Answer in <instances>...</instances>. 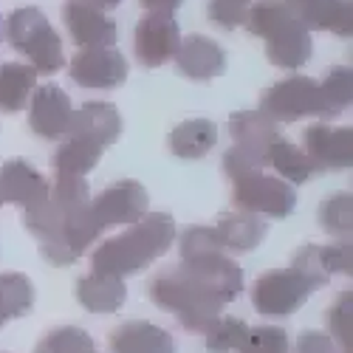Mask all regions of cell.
<instances>
[{"label":"cell","instance_id":"cell-6","mask_svg":"<svg viewBox=\"0 0 353 353\" xmlns=\"http://www.w3.org/2000/svg\"><path fill=\"white\" fill-rule=\"evenodd\" d=\"M260 110L280 122H300L303 116H319L322 122L334 119V110L328 108L322 88L311 77H288L283 82H274L260 99Z\"/></svg>","mask_w":353,"mask_h":353},{"label":"cell","instance_id":"cell-7","mask_svg":"<svg viewBox=\"0 0 353 353\" xmlns=\"http://www.w3.org/2000/svg\"><path fill=\"white\" fill-rule=\"evenodd\" d=\"M316 288L294 269L269 272L252 285V305L263 316H291L308 303Z\"/></svg>","mask_w":353,"mask_h":353},{"label":"cell","instance_id":"cell-10","mask_svg":"<svg viewBox=\"0 0 353 353\" xmlns=\"http://www.w3.org/2000/svg\"><path fill=\"white\" fill-rule=\"evenodd\" d=\"M68 77L82 88H116L128 79V63L113 46L82 48L68 65Z\"/></svg>","mask_w":353,"mask_h":353},{"label":"cell","instance_id":"cell-2","mask_svg":"<svg viewBox=\"0 0 353 353\" xmlns=\"http://www.w3.org/2000/svg\"><path fill=\"white\" fill-rule=\"evenodd\" d=\"M150 300L159 308L175 314L181 328L195 334H207L221 319V311L226 305L223 294L207 277H201L195 269H190L187 263L153 277Z\"/></svg>","mask_w":353,"mask_h":353},{"label":"cell","instance_id":"cell-19","mask_svg":"<svg viewBox=\"0 0 353 353\" xmlns=\"http://www.w3.org/2000/svg\"><path fill=\"white\" fill-rule=\"evenodd\" d=\"M311 51H314L311 32L297 17L288 20L283 28H277L272 37H266V57L277 68H300V65H305L311 60Z\"/></svg>","mask_w":353,"mask_h":353},{"label":"cell","instance_id":"cell-41","mask_svg":"<svg viewBox=\"0 0 353 353\" xmlns=\"http://www.w3.org/2000/svg\"><path fill=\"white\" fill-rule=\"evenodd\" d=\"M85 353H97V350H94V347H91V350H85Z\"/></svg>","mask_w":353,"mask_h":353},{"label":"cell","instance_id":"cell-28","mask_svg":"<svg viewBox=\"0 0 353 353\" xmlns=\"http://www.w3.org/2000/svg\"><path fill=\"white\" fill-rule=\"evenodd\" d=\"M328 336L336 353H353V294L342 291L328 308Z\"/></svg>","mask_w":353,"mask_h":353},{"label":"cell","instance_id":"cell-40","mask_svg":"<svg viewBox=\"0 0 353 353\" xmlns=\"http://www.w3.org/2000/svg\"><path fill=\"white\" fill-rule=\"evenodd\" d=\"M0 40H3V17H0Z\"/></svg>","mask_w":353,"mask_h":353},{"label":"cell","instance_id":"cell-14","mask_svg":"<svg viewBox=\"0 0 353 353\" xmlns=\"http://www.w3.org/2000/svg\"><path fill=\"white\" fill-rule=\"evenodd\" d=\"M122 133V119L119 110L110 102H85L79 110H74L71 125L65 136H77V139H88L99 144L102 150L110 147Z\"/></svg>","mask_w":353,"mask_h":353},{"label":"cell","instance_id":"cell-22","mask_svg":"<svg viewBox=\"0 0 353 353\" xmlns=\"http://www.w3.org/2000/svg\"><path fill=\"white\" fill-rule=\"evenodd\" d=\"M34 82H37V71L32 65H23V63L0 65V110L6 113L23 110L37 88Z\"/></svg>","mask_w":353,"mask_h":353},{"label":"cell","instance_id":"cell-8","mask_svg":"<svg viewBox=\"0 0 353 353\" xmlns=\"http://www.w3.org/2000/svg\"><path fill=\"white\" fill-rule=\"evenodd\" d=\"M181 43L179 23L170 12H147L136 26V60L144 68H159L175 57Z\"/></svg>","mask_w":353,"mask_h":353},{"label":"cell","instance_id":"cell-30","mask_svg":"<svg viewBox=\"0 0 353 353\" xmlns=\"http://www.w3.org/2000/svg\"><path fill=\"white\" fill-rule=\"evenodd\" d=\"M249 334V325L238 316H221L207 331V350L210 353H234Z\"/></svg>","mask_w":353,"mask_h":353},{"label":"cell","instance_id":"cell-15","mask_svg":"<svg viewBox=\"0 0 353 353\" xmlns=\"http://www.w3.org/2000/svg\"><path fill=\"white\" fill-rule=\"evenodd\" d=\"M175 65L179 71L190 79H212L221 77L226 71V51L203 34H190L179 43V51H175Z\"/></svg>","mask_w":353,"mask_h":353},{"label":"cell","instance_id":"cell-25","mask_svg":"<svg viewBox=\"0 0 353 353\" xmlns=\"http://www.w3.org/2000/svg\"><path fill=\"white\" fill-rule=\"evenodd\" d=\"M269 167L280 172V179H288L291 184H305L319 172V167L305 156L303 147L291 144L285 139H277L269 147Z\"/></svg>","mask_w":353,"mask_h":353},{"label":"cell","instance_id":"cell-42","mask_svg":"<svg viewBox=\"0 0 353 353\" xmlns=\"http://www.w3.org/2000/svg\"><path fill=\"white\" fill-rule=\"evenodd\" d=\"M0 207H3V198H0Z\"/></svg>","mask_w":353,"mask_h":353},{"label":"cell","instance_id":"cell-24","mask_svg":"<svg viewBox=\"0 0 353 353\" xmlns=\"http://www.w3.org/2000/svg\"><path fill=\"white\" fill-rule=\"evenodd\" d=\"M63 144L57 147V153L51 159L54 170L63 175H88L102 159V147L88 141V139H77V136H63Z\"/></svg>","mask_w":353,"mask_h":353},{"label":"cell","instance_id":"cell-1","mask_svg":"<svg viewBox=\"0 0 353 353\" xmlns=\"http://www.w3.org/2000/svg\"><path fill=\"white\" fill-rule=\"evenodd\" d=\"M175 241V221L167 212H144L128 232L105 241L94 254V272L130 277L161 257Z\"/></svg>","mask_w":353,"mask_h":353},{"label":"cell","instance_id":"cell-27","mask_svg":"<svg viewBox=\"0 0 353 353\" xmlns=\"http://www.w3.org/2000/svg\"><path fill=\"white\" fill-rule=\"evenodd\" d=\"M297 14H294V6L291 0H260V3H254L246 14V28L252 37H272L277 28H283L288 20H294Z\"/></svg>","mask_w":353,"mask_h":353},{"label":"cell","instance_id":"cell-35","mask_svg":"<svg viewBox=\"0 0 353 353\" xmlns=\"http://www.w3.org/2000/svg\"><path fill=\"white\" fill-rule=\"evenodd\" d=\"M291 269L294 272H300L314 288H322V285H328V272L322 269V260H319V246L316 243H308L297 252V257H294L291 263Z\"/></svg>","mask_w":353,"mask_h":353},{"label":"cell","instance_id":"cell-38","mask_svg":"<svg viewBox=\"0 0 353 353\" xmlns=\"http://www.w3.org/2000/svg\"><path fill=\"white\" fill-rule=\"evenodd\" d=\"M139 3L147 9V12H175V9H179L181 3H184V0H139Z\"/></svg>","mask_w":353,"mask_h":353},{"label":"cell","instance_id":"cell-16","mask_svg":"<svg viewBox=\"0 0 353 353\" xmlns=\"http://www.w3.org/2000/svg\"><path fill=\"white\" fill-rule=\"evenodd\" d=\"M51 187L43 175L26 161H6L0 170V198L17 203L23 210H32L48 198Z\"/></svg>","mask_w":353,"mask_h":353},{"label":"cell","instance_id":"cell-32","mask_svg":"<svg viewBox=\"0 0 353 353\" xmlns=\"http://www.w3.org/2000/svg\"><path fill=\"white\" fill-rule=\"evenodd\" d=\"M319 88H322V97H325L328 108L334 110V116H339L353 102V91H350L353 88V71L350 68H334L325 77V82H319Z\"/></svg>","mask_w":353,"mask_h":353},{"label":"cell","instance_id":"cell-17","mask_svg":"<svg viewBox=\"0 0 353 353\" xmlns=\"http://www.w3.org/2000/svg\"><path fill=\"white\" fill-rule=\"evenodd\" d=\"M291 6L308 32H334L339 37L353 34L350 0H291Z\"/></svg>","mask_w":353,"mask_h":353},{"label":"cell","instance_id":"cell-36","mask_svg":"<svg viewBox=\"0 0 353 353\" xmlns=\"http://www.w3.org/2000/svg\"><path fill=\"white\" fill-rule=\"evenodd\" d=\"M319 260H322V269L331 274H350L353 272V246L350 238L331 243V246H319Z\"/></svg>","mask_w":353,"mask_h":353},{"label":"cell","instance_id":"cell-31","mask_svg":"<svg viewBox=\"0 0 353 353\" xmlns=\"http://www.w3.org/2000/svg\"><path fill=\"white\" fill-rule=\"evenodd\" d=\"M94 347V339L88 336L82 328H57L51 334H46L40 339V345L34 347V353H85Z\"/></svg>","mask_w":353,"mask_h":353},{"label":"cell","instance_id":"cell-29","mask_svg":"<svg viewBox=\"0 0 353 353\" xmlns=\"http://www.w3.org/2000/svg\"><path fill=\"white\" fill-rule=\"evenodd\" d=\"M319 226L336 238H350L353 229V198L350 192H336L319 203Z\"/></svg>","mask_w":353,"mask_h":353},{"label":"cell","instance_id":"cell-5","mask_svg":"<svg viewBox=\"0 0 353 353\" xmlns=\"http://www.w3.org/2000/svg\"><path fill=\"white\" fill-rule=\"evenodd\" d=\"M232 203L241 212L288 218L297 207V192L277 175H269L263 170H246L232 179Z\"/></svg>","mask_w":353,"mask_h":353},{"label":"cell","instance_id":"cell-12","mask_svg":"<svg viewBox=\"0 0 353 353\" xmlns=\"http://www.w3.org/2000/svg\"><path fill=\"white\" fill-rule=\"evenodd\" d=\"M305 156L325 170H345L353 164V130L350 128H328L325 122L311 125L303 136Z\"/></svg>","mask_w":353,"mask_h":353},{"label":"cell","instance_id":"cell-34","mask_svg":"<svg viewBox=\"0 0 353 353\" xmlns=\"http://www.w3.org/2000/svg\"><path fill=\"white\" fill-rule=\"evenodd\" d=\"M252 9V0H210V20L218 28H238L246 23V14Z\"/></svg>","mask_w":353,"mask_h":353},{"label":"cell","instance_id":"cell-13","mask_svg":"<svg viewBox=\"0 0 353 353\" xmlns=\"http://www.w3.org/2000/svg\"><path fill=\"white\" fill-rule=\"evenodd\" d=\"M63 20L74 43L82 48H99L116 43V23L105 17L102 9L85 3V0H68L63 9Z\"/></svg>","mask_w":353,"mask_h":353},{"label":"cell","instance_id":"cell-23","mask_svg":"<svg viewBox=\"0 0 353 353\" xmlns=\"http://www.w3.org/2000/svg\"><path fill=\"white\" fill-rule=\"evenodd\" d=\"M218 141V128L210 119L181 122L170 136V150L179 159H203Z\"/></svg>","mask_w":353,"mask_h":353},{"label":"cell","instance_id":"cell-4","mask_svg":"<svg viewBox=\"0 0 353 353\" xmlns=\"http://www.w3.org/2000/svg\"><path fill=\"white\" fill-rule=\"evenodd\" d=\"M6 37L12 48L28 57V65L37 74H57L65 65V54L60 34L51 28L48 17L34 9V6H23L9 14L6 20Z\"/></svg>","mask_w":353,"mask_h":353},{"label":"cell","instance_id":"cell-33","mask_svg":"<svg viewBox=\"0 0 353 353\" xmlns=\"http://www.w3.org/2000/svg\"><path fill=\"white\" fill-rule=\"evenodd\" d=\"M238 350L241 353H288V334L283 328H272V325L249 328V334Z\"/></svg>","mask_w":353,"mask_h":353},{"label":"cell","instance_id":"cell-3","mask_svg":"<svg viewBox=\"0 0 353 353\" xmlns=\"http://www.w3.org/2000/svg\"><path fill=\"white\" fill-rule=\"evenodd\" d=\"M229 130L234 144L223 153V172L229 179L246 170L269 167V147L283 139L280 125L263 110H241L229 119Z\"/></svg>","mask_w":353,"mask_h":353},{"label":"cell","instance_id":"cell-37","mask_svg":"<svg viewBox=\"0 0 353 353\" xmlns=\"http://www.w3.org/2000/svg\"><path fill=\"white\" fill-rule=\"evenodd\" d=\"M297 353H336V345L325 331H303L297 339Z\"/></svg>","mask_w":353,"mask_h":353},{"label":"cell","instance_id":"cell-39","mask_svg":"<svg viewBox=\"0 0 353 353\" xmlns=\"http://www.w3.org/2000/svg\"><path fill=\"white\" fill-rule=\"evenodd\" d=\"M85 3H91V6H97V9H116V6H119L122 3V0H85Z\"/></svg>","mask_w":353,"mask_h":353},{"label":"cell","instance_id":"cell-26","mask_svg":"<svg viewBox=\"0 0 353 353\" xmlns=\"http://www.w3.org/2000/svg\"><path fill=\"white\" fill-rule=\"evenodd\" d=\"M32 305H34L32 280L17 272L0 274V328L6 325V319H17L28 314Z\"/></svg>","mask_w":353,"mask_h":353},{"label":"cell","instance_id":"cell-11","mask_svg":"<svg viewBox=\"0 0 353 353\" xmlns=\"http://www.w3.org/2000/svg\"><path fill=\"white\" fill-rule=\"evenodd\" d=\"M71 99L60 85H40L32 94V110H28V128L46 141H60L71 125Z\"/></svg>","mask_w":353,"mask_h":353},{"label":"cell","instance_id":"cell-20","mask_svg":"<svg viewBox=\"0 0 353 353\" xmlns=\"http://www.w3.org/2000/svg\"><path fill=\"white\" fill-rule=\"evenodd\" d=\"M110 353H175V342L153 322L133 319L110 331Z\"/></svg>","mask_w":353,"mask_h":353},{"label":"cell","instance_id":"cell-18","mask_svg":"<svg viewBox=\"0 0 353 353\" xmlns=\"http://www.w3.org/2000/svg\"><path fill=\"white\" fill-rule=\"evenodd\" d=\"M212 232L226 254H246L266 238L269 223L252 212H223L212 226Z\"/></svg>","mask_w":353,"mask_h":353},{"label":"cell","instance_id":"cell-9","mask_svg":"<svg viewBox=\"0 0 353 353\" xmlns=\"http://www.w3.org/2000/svg\"><path fill=\"white\" fill-rule=\"evenodd\" d=\"M147 203H150V198H147V190L139 181H116L91 201V210L99 229L105 232L110 226L136 223L147 212Z\"/></svg>","mask_w":353,"mask_h":353},{"label":"cell","instance_id":"cell-21","mask_svg":"<svg viewBox=\"0 0 353 353\" xmlns=\"http://www.w3.org/2000/svg\"><path fill=\"white\" fill-rule=\"evenodd\" d=\"M74 291H77L79 305L88 308V311H97V314H113V311H119L128 300V288H125L122 277L99 274V272L79 277Z\"/></svg>","mask_w":353,"mask_h":353}]
</instances>
